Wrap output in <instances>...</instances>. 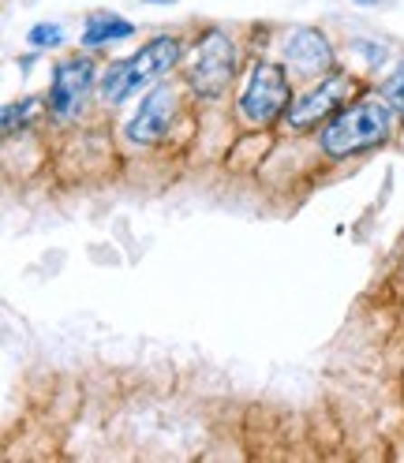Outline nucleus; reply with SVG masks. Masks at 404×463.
Segmentation results:
<instances>
[{"label":"nucleus","instance_id":"1a4fd4ad","mask_svg":"<svg viewBox=\"0 0 404 463\" xmlns=\"http://www.w3.org/2000/svg\"><path fill=\"white\" fill-rule=\"evenodd\" d=\"M131 34H135V23H128L120 15H94L82 31V45L94 49V45H105V42H124Z\"/></svg>","mask_w":404,"mask_h":463},{"label":"nucleus","instance_id":"f8f14e48","mask_svg":"<svg viewBox=\"0 0 404 463\" xmlns=\"http://www.w3.org/2000/svg\"><path fill=\"white\" fill-rule=\"evenodd\" d=\"M64 42V31L56 23H42V26H34L31 31V45L34 49H45V45H61Z\"/></svg>","mask_w":404,"mask_h":463},{"label":"nucleus","instance_id":"0eeeda50","mask_svg":"<svg viewBox=\"0 0 404 463\" xmlns=\"http://www.w3.org/2000/svg\"><path fill=\"white\" fill-rule=\"evenodd\" d=\"M349 90H352L349 79H341V75L322 79L319 90H311L307 98H300V101H296V109L288 112V124L300 128V131H303V128H311V124H319L326 112H333L344 98H349Z\"/></svg>","mask_w":404,"mask_h":463},{"label":"nucleus","instance_id":"9d476101","mask_svg":"<svg viewBox=\"0 0 404 463\" xmlns=\"http://www.w3.org/2000/svg\"><path fill=\"white\" fill-rule=\"evenodd\" d=\"M382 98L390 101V109H397V112H404V64L386 79V86H382Z\"/></svg>","mask_w":404,"mask_h":463},{"label":"nucleus","instance_id":"7ed1b4c3","mask_svg":"<svg viewBox=\"0 0 404 463\" xmlns=\"http://www.w3.org/2000/svg\"><path fill=\"white\" fill-rule=\"evenodd\" d=\"M236 75V45L225 31H210L198 42L195 61H191V90L202 98L221 94Z\"/></svg>","mask_w":404,"mask_h":463},{"label":"nucleus","instance_id":"6e6552de","mask_svg":"<svg viewBox=\"0 0 404 463\" xmlns=\"http://www.w3.org/2000/svg\"><path fill=\"white\" fill-rule=\"evenodd\" d=\"M284 61L293 64L296 71H303V75H319V71L330 68L333 52H330V42L319 31L300 26V31H293V34H288V42H284Z\"/></svg>","mask_w":404,"mask_h":463},{"label":"nucleus","instance_id":"423d86ee","mask_svg":"<svg viewBox=\"0 0 404 463\" xmlns=\"http://www.w3.org/2000/svg\"><path fill=\"white\" fill-rule=\"evenodd\" d=\"M172 105H177V94H172V86H154V90L147 94V101H142L139 116L128 124V142H135V146H150V142H158L172 120Z\"/></svg>","mask_w":404,"mask_h":463},{"label":"nucleus","instance_id":"f257e3e1","mask_svg":"<svg viewBox=\"0 0 404 463\" xmlns=\"http://www.w3.org/2000/svg\"><path fill=\"white\" fill-rule=\"evenodd\" d=\"M180 61V42L177 38H154L147 49H139L128 61H117L101 75V94L105 101H124L139 86H150L165 71H172Z\"/></svg>","mask_w":404,"mask_h":463},{"label":"nucleus","instance_id":"f03ea898","mask_svg":"<svg viewBox=\"0 0 404 463\" xmlns=\"http://www.w3.org/2000/svg\"><path fill=\"white\" fill-rule=\"evenodd\" d=\"M390 135V101H360L322 131V150L330 157H349L370 150Z\"/></svg>","mask_w":404,"mask_h":463},{"label":"nucleus","instance_id":"9b49d317","mask_svg":"<svg viewBox=\"0 0 404 463\" xmlns=\"http://www.w3.org/2000/svg\"><path fill=\"white\" fill-rule=\"evenodd\" d=\"M34 112H38V101H34V98H26L23 105H8V109H5V135H12V131H15V120H19V124H26Z\"/></svg>","mask_w":404,"mask_h":463},{"label":"nucleus","instance_id":"20e7f679","mask_svg":"<svg viewBox=\"0 0 404 463\" xmlns=\"http://www.w3.org/2000/svg\"><path fill=\"white\" fill-rule=\"evenodd\" d=\"M288 105V79L277 64H255L240 94V112L251 124H270Z\"/></svg>","mask_w":404,"mask_h":463},{"label":"nucleus","instance_id":"39448f33","mask_svg":"<svg viewBox=\"0 0 404 463\" xmlns=\"http://www.w3.org/2000/svg\"><path fill=\"white\" fill-rule=\"evenodd\" d=\"M94 82V64L91 61H64L53 71V86H49V109L56 116H75L86 101V90Z\"/></svg>","mask_w":404,"mask_h":463},{"label":"nucleus","instance_id":"ddd939ff","mask_svg":"<svg viewBox=\"0 0 404 463\" xmlns=\"http://www.w3.org/2000/svg\"><path fill=\"white\" fill-rule=\"evenodd\" d=\"M356 5H382V0H356Z\"/></svg>","mask_w":404,"mask_h":463}]
</instances>
